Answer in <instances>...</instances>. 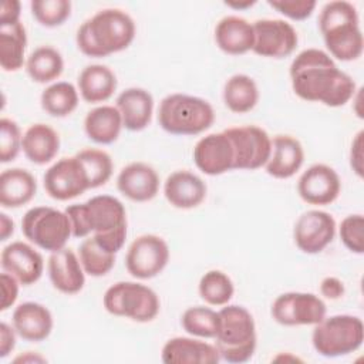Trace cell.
<instances>
[{"mask_svg": "<svg viewBox=\"0 0 364 364\" xmlns=\"http://www.w3.org/2000/svg\"><path fill=\"white\" fill-rule=\"evenodd\" d=\"M169 262V246L158 235L146 233L138 236L128 247L125 267L128 273L139 280L158 276Z\"/></svg>", "mask_w": 364, "mask_h": 364, "instance_id": "cell-12", "label": "cell"}, {"mask_svg": "<svg viewBox=\"0 0 364 364\" xmlns=\"http://www.w3.org/2000/svg\"><path fill=\"white\" fill-rule=\"evenodd\" d=\"M336 220L324 210L311 209L299 216L293 228L296 246L307 255L323 252L336 236Z\"/></svg>", "mask_w": 364, "mask_h": 364, "instance_id": "cell-15", "label": "cell"}, {"mask_svg": "<svg viewBox=\"0 0 364 364\" xmlns=\"http://www.w3.org/2000/svg\"><path fill=\"white\" fill-rule=\"evenodd\" d=\"M318 28L331 58L353 61L361 57L364 38L357 9L350 1L326 3L318 16Z\"/></svg>", "mask_w": 364, "mask_h": 364, "instance_id": "cell-4", "label": "cell"}, {"mask_svg": "<svg viewBox=\"0 0 364 364\" xmlns=\"http://www.w3.org/2000/svg\"><path fill=\"white\" fill-rule=\"evenodd\" d=\"M326 303L313 293L287 291L272 303L270 314L282 326H314L326 317Z\"/></svg>", "mask_w": 364, "mask_h": 364, "instance_id": "cell-10", "label": "cell"}, {"mask_svg": "<svg viewBox=\"0 0 364 364\" xmlns=\"http://www.w3.org/2000/svg\"><path fill=\"white\" fill-rule=\"evenodd\" d=\"M341 191L338 173L326 164L309 166L297 181L299 196L309 205L326 206L333 203Z\"/></svg>", "mask_w": 364, "mask_h": 364, "instance_id": "cell-16", "label": "cell"}, {"mask_svg": "<svg viewBox=\"0 0 364 364\" xmlns=\"http://www.w3.org/2000/svg\"><path fill=\"white\" fill-rule=\"evenodd\" d=\"M225 134L233 146V169L255 171L267 164L272 154V138L263 128L257 125L230 127L225 129Z\"/></svg>", "mask_w": 364, "mask_h": 364, "instance_id": "cell-11", "label": "cell"}, {"mask_svg": "<svg viewBox=\"0 0 364 364\" xmlns=\"http://www.w3.org/2000/svg\"><path fill=\"white\" fill-rule=\"evenodd\" d=\"M16 328L7 323H0V357H7L16 347Z\"/></svg>", "mask_w": 364, "mask_h": 364, "instance_id": "cell-46", "label": "cell"}, {"mask_svg": "<svg viewBox=\"0 0 364 364\" xmlns=\"http://www.w3.org/2000/svg\"><path fill=\"white\" fill-rule=\"evenodd\" d=\"M122 118L117 107L100 105L88 111L84 118L87 136L101 145L112 144L118 139L122 129Z\"/></svg>", "mask_w": 364, "mask_h": 364, "instance_id": "cell-30", "label": "cell"}, {"mask_svg": "<svg viewBox=\"0 0 364 364\" xmlns=\"http://www.w3.org/2000/svg\"><path fill=\"white\" fill-rule=\"evenodd\" d=\"M23 135L16 121L3 117L0 119V162L7 164L17 158L21 149Z\"/></svg>", "mask_w": 364, "mask_h": 364, "instance_id": "cell-40", "label": "cell"}, {"mask_svg": "<svg viewBox=\"0 0 364 364\" xmlns=\"http://www.w3.org/2000/svg\"><path fill=\"white\" fill-rule=\"evenodd\" d=\"M215 41L223 53L230 55L252 51L255 44L253 24L239 16H226L215 27Z\"/></svg>", "mask_w": 364, "mask_h": 364, "instance_id": "cell-26", "label": "cell"}, {"mask_svg": "<svg viewBox=\"0 0 364 364\" xmlns=\"http://www.w3.org/2000/svg\"><path fill=\"white\" fill-rule=\"evenodd\" d=\"M13 327L17 334L27 341L38 343L46 340L53 330L54 321L51 311L36 301H24L13 311Z\"/></svg>", "mask_w": 364, "mask_h": 364, "instance_id": "cell-22", "label": "cell"}, {"mask_svg": "<svg viewBox=\"0 0 364 364\" xmlns=\"http://www.w3.org/2000/svg\"><path fill=\"white\" fill-rule=\"evenodd\" d=\"M40 102L48 115L63 118L75 111L78 105V90L71 82L57 81L41 92Z\"/></svg>", "mask_w": 364, "mask_h": 364, "instance_id": "cell-34", "label": "cell"}, {"mask_svg": "<svg viewBox=\"0 0 364 364\" xmlns=\"http://www.w3.org/2000/svg\"><path fill=\"white\" fill-rule=\"evenodd\" d=\"M135 33V23L128 13L118 9H104L78 27L75 41L82 54L101 58L128 48Z\"/></svg>", "mask_w": 364, "mask_h": 364, "instance_id": "cell-3", "label": "cell"}, {"mask_svg": "<svg viewBox=\"0 0 364 364\" xmlns=\"http://www.w3.org/2000/svg\"><path fill=\"white\" fill-rule=\"evenodd\" d=\"M70 219L74 237L92 233L105 250H121L127 239V210L119 199L111 195H97L84 203H74L64 210Z\"/></svg>", "mask_w": 364, "mask_h": 364, "instance_id": "cell-2", "label": "cell"}, {"mask_svg": "<svg viewBox=\"0 0 364 364\" xmlns=\"http://www.w3.org/2000/svg\"><path fill=\"white\" fill-rule=\"evenodd\" d=\"M252 24L255 54L266 58H284L296 50L299 36L290 23L280 18H260Z\"/></svg>", "mask_w": 364, "mask_h": 364, "instance_id": "cell-13", "label": "cell"}, {"mask_svg": "<svg viewBox=\"0 0 364 364\" xmlns=\"http://www.w3.org/2000/svg\"><path fill=\"white\" fill-rule=\"evenodd\" d=\"M47 358L40 355L34 351H26L24 354H20L13 358L14 364H37V363H46Z\"/></svg>", "mask_w": 364, "mask_h": 364, "instance_id": "cell-49", "label": "cell"}, {"mask_svg": "<svg viewBox=\"0 0 364 364\" xmlns=\"http://www.w3.org/2000/svg\"><path fill=\"white\" fill-rule=\"evenodd\" d=\"M27 34L21 21L0 24V65L4 71H17L24 64Z\"/></svg>", "mask_w": 364, "mask_h": 364, "instance_id": "cell-31", "label": "cell"}, {"mask_svg": "<svg viewBox=\"0 0 364 364\" xmlns=\"http://www.w3.org/2000/svg\"><path fill=\"white\" fill-rule=\"evenodd\" d=\"M304 162V149L300 141L291 135L272 138V154L264 165L266 172L276 179H289L300 171Z\"/></svg>", "mask_w": 364, "mask_h": 364, "instance_id": "cell-23", "label": "cell"}, {"mask_svg": "<svg viewBox=\"0 0 364 364\" xmlns=\"http://www.w3.org/2000/svg\"><path fill=\"white\" fill-rule=\"evenodd\" d=\"M364 341V324L360 317L336 314L314 324L311 343L314 350L327 358L343 357L357 351Z\"/></svg>", "mask_w": 364, "mask_h": 364, "instance_id": "cell-7", "label": "cell"}, {"mask_svg": "<svg viewBox=\"0 0 364 364\" xmlns=\"http://www.w3.org/2000/svg\"><path fill=\"white\" fill-rule=\"evenodd\" d=\"M181 324L183 330L193 337L215 338L220 324L219 311L205 306L189 307L183 311Z\"/></svg>", "mask_w": 364, "mask_h": 364, "instance_id": "cell-36", "label": "cell"}, {"mask_svg": "<svg viewBox=\"0 0 364 364\" xmlns=\"http://www.w3.org/2000/svg\"><path fill=\"white\" fill-rule=\"evenodd\" d=\"M78 257L85 274L92 277L105 276L115 264V253L101 247L92 236L82 240L78 247Z\"/></svg>", "mask_w": 364, "mask_h": 364, "instance_id": "cell-37", "label": "cell"}, {"mask_svg": "<svg viewBox=\"0 0 364 364\" xmlns=\"http://www.w3.org/2000/svg\"><path fill=\"white\" fill-rule=\"evenodd\" d=\"M0 282H1V304H0V310L6 311L9 310L11 306H14L17 297H18V286L20 282L11 276L7 272H3L0 276Z\"/></svg>", "mask_w": 364, "mask_h": 364, "instance_id": "cell-43", "label": "cell"}, {"mask_svg": "<svg viewBox=\"0 0 364 364\" xmlns=\"http://www.w3.org/2000/svg\"><path fill=\"white\" fill-rule=\"evenodd\" d=\"M64 70V60L58 50L50 46L37 47L26 61L28 77L38 84H47L57 80Z\"/></svg>", "mask_w": 364, "mask_h": 364, "instance_id": "cell-33", "label": "cell"}, {"mask_svg": "<svg viewBox=\"0 0 364 364\" xmlns=\"http://www.w3.org/2000/svg\"><path fill=\"white\" fill-rule=\"evenodd\" d=\"M289 73L294 94L304 101L336 108L346 105L355 95L354 80L320 48L300 51L293 58Z\"/></svg>", "mask_w": 364, "mask_h": 364, "instance_id": "cell-1", "label": "cell"}, {"mask_svg": "<svg viewBox=\"0 0 364 364\" xmlns=\"http://www.w3.org/2000/svg\"><path fill=\"white\" fill-rule=\"evenodd\" d=\"M255 3H256L255 0H252V1L250 0H245V1H225V4L228 7H232L235 10H245L247 7H252Z\"/></svg>", "mask_w": 364, "mask_h": 364, "instance_id": "cell-50", "label": "cell"}, {"mask_svg": "<svg viewBox=\"0 0 364 364\" xmlns=\"http://www.w3.org/2000/svg\"><path fill=\"white\" fill-rule=\"evenodd\" d=\"M21 232L31 243L51 253L65 247L73 236L67 213L51 206L28 209L21 219Z\"/></svg>", "mask_w": 364, "mask_h": 364, "instance_id": "cell-9", "label": "cell"}, {"mask_svg": "<svg viewBox=\"0 0 364 364\" xmlns=\"http://www.w3.org/2000/svg\"><path fill=\"white\" fill-rule=\"evenodd\" d=\"M0 262L3 272L14 276L23 286L36 283L44 270L43 256L31 245L21 240L9 243L1 250Z\"/></svg>", "mask_w": 364, "mask_h": 364, "instance_id": "cell-18", "label": "cell"}, {"mask_svg": "<svg viewBox=\"0 0 364 364\" xmlns=\"http://www.w3.org/2000/svg\"><path fill=\"white\" fill-rule=\"evenodd\" d=\"M105 310L136 323L152 321L159 313V297L148 286L136 282H118L109 286L102 297Z\"/></svg>", "mask_w": 364, "mask_h": 364, "instance_id": "cell-8", "label": "cell"}, {"mask_svg": "<svg viewBox=\"0 0 364 364\" xmlns=\"http://www.w3.org/2000/svg\"><path fill=\"white\" fill-rule=\"evenodd\" d=\"M117 188L125 198L134 202H148L159 191V176L148 164L131 162L119 171Z\"/></svg>", "mask_w": 364, "mask_h": 364, "instance_id": "cell-20", "label": "cell"}, {"mask_svg": "<svg viewBox=\"0 0 364 364\" xmlns=\"http://www.w3.org/2000/svg\"><path fill=\"white\" fill-rule=\"evenodd\" d=\"M199 296L209 306H226L235 293L232 279L222 270H209L199 280Z\"/></svg>", "mask_w": 364, "mask_h": 364, "instance_id": "cell-35", "label": "cell"}, {"mask_svg": "<svg viewBox=\"0 0 364 364\" xmlns=\"http://www.w3.org/2000/svg\"><path fill=\"white\" fill-rule=\"evenodd\" d=\"M14 232V222L13 219L6 215L4 212L0 213V240L4 242L7 240Z\"/></svg>", "mask_w": 364, "mask_h": 364, "instance_id": "cell-48", "label": "cell"}, {"mask_svg": "<svg viewBox=\"0 0 364 364\" xmlns=\"http://www.w3.org/2000/svg\"><path fill=\"white\" fill-rule=\"evenodd\" d=\"M267 3L280 14L291 20L309 18L317 6L313 0H269Z\"/></svg>", "mask_w": 364, "mask_h": 364, "instance_id": "cell-42", "label": "cell"}, {"mask_svg": "<svg viewBox=\"0 0 364 364\" xmlns=\"http://www.w3.org/2000/svg\"><path fill=\"white\" fill-rule=\"evenodd\" d=\"M115 102L122 118V125L128 131H142L151 124L154 98L149 91L139 87H131L119 92Z\"/></svg>", "mask_w": 364, "mask_h": 364, "instance_id": "cell-25", "label": "cell"}, {"mask_svg": "<svg viewBox=\"0 0 364 364\" xmlns=\"http://www.w3.org/2000/svg\"><path fill=\"white\" fill-rule=\"evenodd\" d=\"M158 122L164 131L172 135H198L212 127L215 111L200 97L175 92L161 101Z\"/></svg>", "mask_w": 364, "mask_h": 364, "instance_id": "cell-6", "label": "cell"}, {"mask_svg": "<svg viewBox=\"0 0 364 364\" xmlns=\"http://www.w3.org/2000/svg\"><path fill=\"white\" fill-rule=\"evenodd\" d=\"M48 277L54 289L64 294H75L85 284V272L74 250L63 247L53 252L47 262Z\"/></svg>", "mask_w": 364, "mask_h": 364, "instance_id": "cell-19", "label": "cell"}, {"mask_svg": "<svg viewBox=\"0 0 364 364\" xmlns=\"http://www.w3.org/2000/svg\"><path fill=\"white\" fill-rule=\"evenodd\" d=\"M21 149L26 158L33 164L46 165L51 162L60 151V135L47 124H33L23 134Z\"/></svg>", "mask_w": 364, "mask_h": 364, "instance_id": "cell-27", "label": "cell"}, {"mask_svg": "<svg viewBox=\"0 0 364 364\" xmlns=\"http://www.w3.org/2000/svg\"><path fill=\"white\" fill-rule=\"evenodd\" d=\"M75 156L81 162L88 176L90 189L102 186L109 181L112 175L114 164L108 152L97 148H85L77 152Z\"/></svg>", "mask_w": 364, "mask_h": 364, "instance_id": "cell-38", "label": "cell"}, {"mask_svg": "<svg viewBox=\"0 0 364 364\" xmlns=\"http://www.w3.org/2000/svg\"><path fill=\"white\" fill-rule=\"evenodd\" d=\"M30 7L33 17L44 27L61 26L71 14L68 0H33Z\"/></svg>", "mask_w": 364, "mask_h": 364, "instance_id": "cell-39", "label": "cell"}, {"mask_svg": "<svg viewBox=\"0 0 364 364\" xmlns=\"http://www.w3.org/2000/svg\"><path fill=\"white\" fill-rule=\"evenodd\" d=\"M37 192L36 178L23 168L4 169L0 175V205L20 208L28 203Z\"/></svg>", "mask_w": 364, "mask_h": 364, "instance_id": "cell-29", "label": "cell"}, {"mask_svg": "<svg viewBox=\"0 0 364 364\" xmlns=\"http://www.w3.org/2000/svg\"><path fill=\"white\" fill-rule=\"evenodd\" d=\"M343 245L355 255L364 252V218L360 213L346 216L338 228Z\"/></svg>", "mask_w": 364, "mask_h": 364, "instance_id": "cell-41", "label": "cell"}, {"mask_svg": "<svg viewBox=\"0 0 364 364\" xmlns=\"http://www.w3.org/2000/svg\"><path fill=\"white\" fill-rule=\"evenodd\" d=\"M44 189L55 200H70L90 189L88 176L78 158H61L43 176Z\"/></svg>", "mask_w": 364, "mask_h": 364, "instance_id": "cell-14", "label": "cell"}, {"mask_svg": "<svg viewBox=\"0 0 364 364\" xmlns=\"http://www.w3.org/2000/svg\"><path fill=\"white\" fill-rule=\"evenodd\" d=\"M78 91L81 98L90 104L109 100L117 90L118 81L114 71L102 64H91L78 75Z\"/></svg>", "mask_w": 364, "mask_h": 364, "instance_id": "cell-28", "label": "cell"}, {"mask_svg": "<svg viewBox=\"0 0 364 364\" xmlns=\"http://www.w3.org/2000/svg\"><path fill=\"white\" fill-rule=\"evenodd\" d=\"M259 101V88L255 80L246 74H235L223 85V102L236 114L252 111Z\"/></svg>", "mask_w": 364, "mask_h": 364, "instance_id": "cell-32", "label": "cell"}, {"mask_svg": "<svg viewBox=\"0 0 364 364\" xmlns=\"http://www.w3.org/2000/svg\"><path fill=\"white\" fill-rule=\"evenodd\" d=\"M21 4L17 0H3L0 7V24L20 21Z\"/></svg>", "mask_w": 364, "mask_h": 364, "instance_id": "cell-47", "label": "cell"}, {"mask_svg": "<svg viewBox=\"0 0 364 364\" xmlns=\"http://www.w3.org/2000/svg\"><path fill=\"white\" fill-rule=\"evenodd\" d=\"M363 136L364 132L358 131L351 142L350 149V166L353 172L360 178H363Z\"/></svg>", "mask_w": 364, "mask_h": 364, "instance_id": "cell-45", "label": "cell"}, {"mask_svg": "<svg viewBox=\"0 0 364 364\" xmlns=\"http://www.w3.org/2000/svg\"><path fill=\"white\" fill-rule=\"evenodd\" d=\"M220 324L215 336V346L220 360L230 364L249 361L256 350V324L250 311L237 304H226L219 310Z\"/></svg>", "mask_w": 364, "mask_h": 364, "instance_id": "cell-5", "label": "cell"}, {"mask_svg": "<svg viewBox=\"0 0 364 364\" xmlns=\"http://www.w3.org/2000/svg\"><path fill=\"white\" fill-rule=\"evenodd\" d=\"M161 360L165 364H216L220 355L215 344L193 337H173L164 344Z\"/></svg>", "mask_w": 364, "mask_h": 364, "instance_id": "cell-21", "label": "cell"}, {"mask_svg": "<svg viewBox=\"0 0 364 364\" xmlns=\"http://www.w3.org/2000/svg\"><path fill=\"white\" fill-rule=\"evenodd\" d=\"M346 287L341 279L336 276H327L320 283V293L323 297L330 300H337L344 296Z\"/></svg>", "mask_w": 364, "mask_h": 364, "instance_id": "cell-44", "label": "cell"}, {"mask_svg": "<svg viewBox=\"0 0 364 364\" xmlns=\"http://www.w3.org/2000/svg\"><path fill=\"white\" fill-rule=\"evenodd\" d=\"M206 183L189 171L172 172L164 183L166 200L178 209H192L199 206L206 198Z\"/></svg>", "mask_w": 364, "mask_h": 364, "instance_id": "cell-24", "label": "cell"}, {"mask_svg": "<svg viewBox=\"0 0 364 364\" xmlns=\"http://www.w3.org/2000/svg\"><path fill=\"white\" fill-rule=\"evenodd\" d=\"M192 156L196 168L209 176H218L233 169V146L225 131L202 136L195 144Z\"/></svg>", "mask_w": 364, "mask_h": 364, "instance_id": "cell-17", "label": "cell"}]
</instances>
